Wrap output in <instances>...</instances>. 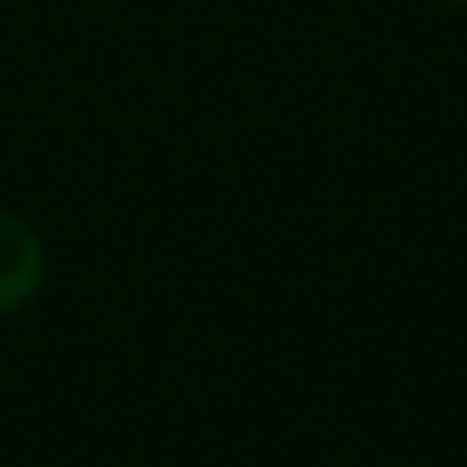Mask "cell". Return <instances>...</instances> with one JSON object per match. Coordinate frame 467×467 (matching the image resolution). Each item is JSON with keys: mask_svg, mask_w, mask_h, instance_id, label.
I'll list each match as a JSON object with an SVG mask.
<instances>
[{"mask_svg": "<svg viewBox=\"0 0 467 467\" xmlns=\"http://www.w3.org/2000/svg\"><path fill=\"white\" fill-rule=\"evenodd\" d=\"M41 273H46V254L36 232L0 209V313L23 309L36 291H41Z\"/></svg>", "mask_w": 467, "mask_h": 467, "instance_id": "cell-1", "label": "cell"}, {"mask_svg": "<svg viewBox=\"0 0 467 467\" xmlns=\"http://www.w3.org/2000/svg\"><path fill=\"white\" fill-rule=\"evenodd\" d=\"M445 5H459V9H467V0H445Z\"/></svg>", "mask_w": 467, "mask_h": 467, "instance_id": "cell-2", "label": "cell"}]
</instances>
